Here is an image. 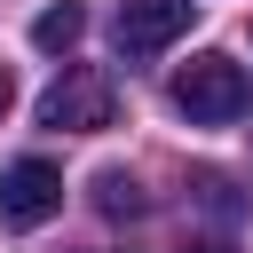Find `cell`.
I'll list each match as a JSON object with an SVG mask.
<instances>
[{
  "label": "cell",
  "instance_id": "cell-1",
  "mask_svg": "<svg viewBox=\"0 0 253 253\" xmlns=\"http://www.w3.org/2000/svg\"><path fill=\"white\" fill-rule=\"evenodd\" d=\"M245 103H253V79L229 55H198L174 71V111L190 126H229V119H245Z\"/></svg>",
  "mask_w": 253,
  "mask_h": 253
},
{
  "label": "cell",
  "instance_id": "cell-2",
  "mask_svg": "<svg viewBox=\"0 0 253 253\" xmlns=\"http://www.w3.org/2000/svg\"><path fill=\"white\" fill-rule=\"evenodd\" d=\"M40 126H47V134H103V126H119V87H111V71L71 63V71L40 95Z\"/></svg>",
  "mask_w": 253,
  "mask_h": 253
},
{
  "label": "cell",
  "instance_id": "cell-3",
  "mask_svg": "<svg viewBox=\"0 0 253 253\" xmlns=\"http://www.w3.org/2000/svg\"><path fill=\"white\" fill-rule=\"evenodd\" d=\"M55 213H63V174H55L47 158L0 166V221H8V229H40V221H55Z\"/></svg>",
  "mask_w": 253,
  "mask_h": 253
},
{
  "label": "cell",
  "instance_id": "cell-4",
  "mask_svg": "<svg viewBox=\"0 0 253 253\" xmlns=\"http://www.w3.org/2000/svg\"><path fill=\"white\" fill-rule=\"evenodd\" d=\"M190 8H198V0H119V16H111L119 55H158V47H174V40L190 32Z\"/></svg>",
  "mask_w": 253,
  "mask_h": 253
},
{
  "label": "cell",
  "instance_id": "cell-5",
  "mask_svg": "<svg viewBox=\"0 0 253 253\" xmlns=\"http://www.w3.org/2000/svg\"><path fill=\"white\" fill-rule=\"evenodd\" d=\"M79 32H87V8H79V0H55V8H40V24H32V47H47V55H71V47H79Z\"/></svg>",
  "mask_w": 253,
  "mask_h": 253
},
{
  "label": "cell",
  "instance_id": "cell-6",
  "mask_svg": "<svg viewBox=\"0 0 253 253\" xmlns=\"http://www.w3.org/2000/svg\"><path fill=\"white\" fill-rule=\"evenodd\" d=\"M95 206H103L111 221H134V213H150V198H142V182H134L126 166H103V174H95Z\"/></svg>",
  "mask_w": 253,
  "mask_h": 253
},
{
  "label": "cell",
  "instance_id": "cell-7",
  "mask_svg": "<svg viewBox=\"0 0 253 253\" xmlns=\"http://www.w3.org/2000/svg\"><path fill=\"white\" fill-rule=\"evenodd\" d=\"M190 190H198V206H213V213H229V221H237V213H245V198H237V190H229V182H221V174H198V182H190Z\"/></svg>",
  "mask_w": 253,
  "mask_h": 253
},
{
  "label": "cell",
  "instance_id": "cell-8",
  "mask_svg": "<svg viewBox=\"0 0 253 253\" xmlns=\"http://www.w3.org/2000/svg\"><path fill=\"white\" fill-rule=\"evenodd\" d=\"M8 103H16V71L0 63V119H8Z\"/></svg>",
  "mask_w": 253,
  "mask_h": 253
},
{
  "label": "cell",
  "instance_id": "cell-9",
  "mask_svg": "<svg viewBox=\"0 0 253 253\" xmlns=\"http://www.w3.org/2000/svg\"><path fill=\"white\" fill-rule=\"evenodd\" d=\"M190 253H237V245H229V237H198Z\"/></svg>",
  "mask_w": 253,
  "mask_h": 253
}]
</instances>
